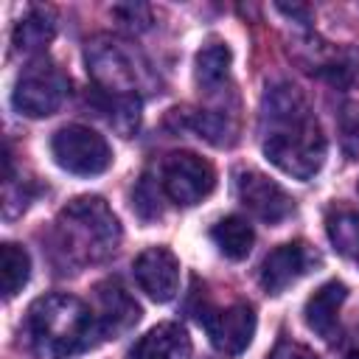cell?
Masks as SVG:
<instances>
[{
	"label": "cell",
	"mask_w": 359,
	"mask_h": 359,
	"mask_svg": "<svg viewBox=\"0 0 359 359\" xmlns=\"http://www.w3.org/2000/svg\"><path fill=\"white\" fill-rule=\"evenodd\" d=\"M137 286L157 303H168L180 289V261L165 247H149L135 258Z\"/></svg>",
	"instance_id": "8fae6325"
},
{
	"label": "cell",
	"mask_w": 359,
	"mask_h": 359,
	"mask_svg": "<svg viewBox=\"0 0 359 359\" xmlns=\"http://www.w3.org/2000/svg\"><path fill=\"white\" fill-rule=\"evenodd\" d=\"M28 337L39 359H73L95 345V311L73 294H45L28 309Z\"/></svg>",
	"instance_id": "7a4b0ae2"
},
{
	"label": "cell",
	"mask_w": 359,
	"mask_h": 359,
	"mask_svg": "<svg viewBox=\"0 0 359 359\" xmlns=\"http://www.w3.org/2000/svg\"><path fill=\"white\" fill-rule=\"evenodd\" d=\"M320 264V255L306 244V241H289L275 247L264 264H261V286L269 294L286 292L292 283H297L303 275H309Z\"/></svg>",
	"instance_id": "9c48e42d"
},
{
	"label": "cell",
	"mask_w": 359,
	"mask_h": 359,
	"mask_svg": "<svg viewBox=\"0 0 359 359\" xmlns=\"http://www.w3.org/2000/svg\"><path fill=\"white\" fill-rule=\"evenodd\" d=\"M188 356H191V337L180 323L154 325L129 351V359H188Z\"/></svg>",
	"instance_id": "4fadbf2b"
},
{
	"label": "cell",
	"mask_w": 359,
	"mask_h": 359,
	"mask_svg": "<svg viewBox=\"0 0 359 359\" xmlns=\"http://www.w3.org/2000/svg\"><path fill=\"white\" fill-rule=\"evenodd\" d=\"M67 87H70L67 76L53 62L39 59V62H31L20 73L11 98H14V107L22 115L45 118V115H53L62 107V101L67 95Z\"/></svg>",
	"instance_id": "5b68a950"
},
{
	"label": "cell",
	"mask_w": 359,
	"mask_h": 359,
	"mask_svg": "<svg viewBox=\"0 0 359 359\" xmlns=\"http://www.w3.org/2000/svg\"><path fill=\"white\" fill-rule=\"evenodd\" d=\"M264 126V154L283 174L297 180H311L325 160V137L309 107L292 84H278L266 90L261 107Z\"/></svg>",
	"instance_id": "6da1fadb"
},
{
	"label": "cell",
	"mask_w": 359,
	"mask_h": 359,
	"mask_svg": "<svg viewBox=\"0 0 359 359\" xmlns=\"http://www.w3.org/2000/svg\"><path fill=\"white\" fill-rule=\"evenodd\" d=\"M137 53H132L118 39H93L87 45V70L95 87L112 95H137Z\"/></svg>",
	"instance_id": "52a82bcc"
},
{
	"label": "cell",
	"mask_w": 359,
	"mask_h": 359,
	"mask_svg": "<svg viewBox=\"0 0 359 359\" xmlns=\"http://www.w3.org/2000/svg\"><path fill=\"white\" fill-rule=\"evenodd\" d=\"M236 191L241 205L266 224H278L294 210L292 196L261 171H241L236 180Z\"/></svg>",
	"instance_id": "30bf717a"
},
{
	"label": "cell",
	"mask_w": 359,
	"mask_h": 359,
	"mask_svg": "<svg viewBox=\"0 0 359 359\" xmlns=\"http://www.w3.org/2000/svg\"><path fill=\"white\" fill-rule=\"evenodd\" d=\"M339 132H342V149L348 154H359V107L348 104L339 118Z\"/></svg>",
	"instance_id": "7402d4cb"
},
{
	"label": "cell",
	"mask_w": 359,
	"mask_h": 359,
	"mask_svg": "<svg viewBox=\"0 0 359 359\" xmlns=\"http://www.w3.org/2000/svg\"><path fill=\"white\" fill-rule=\"evenodd\" d=\"M160 180L157 182H151L149 177H143L140 182H137V188H135V194H132V208L137 210V216L143 219V222H151V219H160Z\"/></svg>",
	"instance_id": "44dd1931"
},
{
	"label": "cell",
	"mask_w": 359,
	"mask_h": 359,
	"mask_svg": "<svg viewBox=\"0 0 359 359\" xmlns=\"http://www.w3.org/2000/svg\"><path fill=\"white\" fill-rule=\"evenodd\" d=\"M213 185H216L213 165L194 151H171L160 165L163 194L182 208L202 202L213 191Z\"/></svg>",
	"instance_id": "8992f818"
},
{
	"label": "cell",
	"mask_w": 359,
	"mask_h": 359,
	"mask_svg": "<svg viewBox=\"0 0 359 359\" xmlns=\"http://www.w3.org/2000/svg\"><path fill=\"white\" fill-rule=\"evenodd\" d=\"M325 230H328V238H331L334 250L359 266V213L337 210V213L328 216Z\"/></svg>",
	"instance_id": "d6986e66"
},
{
	"label": "cell",
	"mask_w": 359,
	"mask_h": 359,
	"mask_svg": "<svg viewBox=\"0 0 359 359\" xmlns=\"http://www.w3.org/2000/svg\"><path fill=\"white\" fill-rule=\"evenodd\" d=\"M342 359H359V328L348 337V342L342 348Z\"/></svg>",
	"instance_id": "d4e9b609"
},
{
	"label": "cell",
	"mask_w": 359,
	"mask_h": 359,
	"mask_svg": "<svg viewBox=\"0 0 359 359\" xmlns=\"http://www.w3.org/2000/svg\"><path fill=\"white\" fill-rule=\"evenodd\" d=\"M348 297V286L339 280H328L323 283L306 303V325L320 334L323 339H334L337 337V320H339V309Z\"/></svg>",
	"instance_id": "5bb4252c"
},
{
	"label": "cell",
	"mask_w": 359,
	"mask_h": 359,
	"mask_svg": "<svg viewBox=\"0 0 359 359\" xmlns=\"http://www.w3.org/2000/svg\"><path fill=\"white\" fill-rule=\"evenodd\" d=\"M53 34H56V17H53V11L36 6V8H31L14 25V45H17V50H25V53L42 50L53 39Z\"/></svg>",
	"instance_id": "9a60e30c"
},
{
	"label": "cell",
	"mask_w": 359,
	"mask_h": 359,
	"mask_svg": "<svg viewBox=\"0 0 359 359\" xmlns=\"http://www.w3.org/2000/svg\"><path fill=\"white\" fill-rule=\"evenodd\" d=\"M95 104L101 109V115L121 132V135H132L140 123V98L137 95H112L95 87Z\"/></svg>",
	"instance_id": "e0dca14e"
},
{
	"label": "cell",
	"mask_w": 359,
	"mask_h": 359,
	"mask_svg": "<svg viewBox=\"0 0 359 359\" xmlns=\"http://www.w3.org/2000/svg\"><path fill=\"white\" fill-rule=\"evenodd\" d=\"M121 224L101 196H79L56 216V244L73 264H95L118 250Z\"/></svg>",
	"instance_id": "3957f363"
},
{
	"label": "cell",
	"mask_w": 359,
	"mask_h": 359,
	"mask_svg": "<svg viewBox=\"0 0 359 359\" xmlns=\"http://www.w3.org/2000/svg\"><path fill=\"white\" fill-rule=\"evenodd\" d=\"M50 151H53V160L76 177L104 174L112 163V151L104 135L81 123L62 126L50 140Z\"/></svg>",
	"instance_id": "277c9868"
},
{
	"label": "cell",
	"mask_w": 359,
	"mask_h": 359,
	"mask_svg": "<svg viewBox=\"0 0 359 359\" xmlns=\"http://www.w3.org/2000/svg\"><path fill=\"white\" fill-rule=\"evenodd\" d=\"M210 238L216 241V247L222 250V255H227L230 261H241L250 255L252 250V241H255V233L250 227L247 219L241 216H224L213 224L210 230Z\"/></svg>",
	"instance_id": "2e32d148"
},
{
	"label": "cell",
	"mask_w": 359,
	"mask_h": 359,
	"mask_svg": "<svg viewBox=\"0 0 359 359\" xmlns=\"http://www.w3.org/2000/svg\"><path fill=\"white\" fill-rule=\"evenodd\" d=\"M210 345L224 356H238L255 337V311L250 303H230L224 309H210L199 314Z\"/></svg>",
	"instance_id": "ba28073f"
},
{
	"label": "cell",
	"mask_w": 359,
	"mask_h": 359,
	"mask_svg": "<svg viewBox=\"0 0 359 359\" xmlns=\"http://www.w3.org/2000/svg\"><path fill=\"white\" fill-rule=\"evenodd\" d=\"M112 14H115L121 22H126L129 28H146V25L151 22V11H149L146 6H115Z\"/></svg>",
	"instance_id": "603a6c76"
},
{
	"label": "cell",
	"mask_w": 359,
	"mask_h": 359,
	"mask_svg": "<svg viewBox=\"0 0 359 359\" xmlns=\"http://www.w3.org/2000/svg\"><path fill=\"white\" fill-rule=\"evenodd\" d=\"M140 320V306L129 297V292L112 280L95 286V323L101 339H115L126 334Z\"/></svg>",
	"instance_id": "7c38bea8"
},
{
	"label": "cell",
	"mask_w": 359,
	"mask_h": 359,
	"mask_svg": "<svg viewBox=\"0 0 359 359\" xmlns=\"http://www.w3.org/2000/svg\"><path fill=\"white\" fill-rule=\"evenodd\" d=\"M269 359H320V356H317L311 348L300 345V342H289V339H283V342L275 345V351L269 353Z\"/></svg>",
	"instance_id": "cb8c5ba5"
},
{
	"label": "cell",
	"mask_w": 359,
	"mask_h": 359,
	"mask_svg": "<svg viewBox=\"0 0 359 359\" xmlns=\"http://www.w3.org/2000/svg\"><path fill=\"white\" fill-rule=\"evenodd\" d=\"M31 278V258L22 247L6 241L0 247V280H3V297L11 300Z\"/></svg>",
	"instance_id": "ac0fdd59"
},
{
	"label": "cell",
	"mask_w": 359,
	"mask_h": 359,
	"mask_svg": "<svg viewBox=\"0 0 359 359\" xmlns=\"http://www.w3.org/2000/svg\"><path fill=\"white\" fill-rule=\"evenodd\" d=\"M230 73V48L227 45H208L196 53V81L208 93H213Z\"/></svg>",
	"instance_id": "ffe728a7"
}]
</instances>
